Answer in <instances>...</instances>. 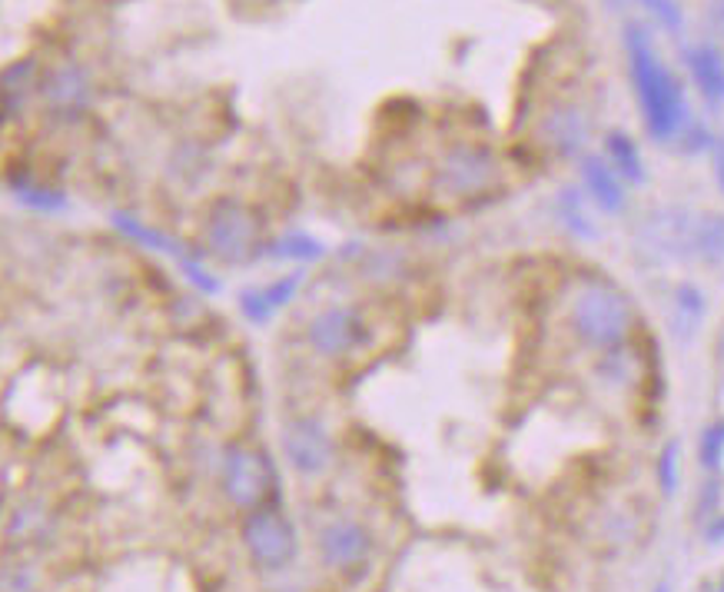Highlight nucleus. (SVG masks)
Wrapping results in <instances>:
<instances>
[{
	"instance_id": "7ed1b4c3",
	"label": "nucleus",
	"mask_w": 724,
	"mask_h": 592,
	"mask_svg": "<svg viewBox=\"0 0 724 592\" xmlns=\"http://www.w3.org/2000/svg\"><path fill=\"white\" fill-rule=\"evenodd\" d=\"M206 244L226 264H247L260 250V223L236 200H219L206 220Z\"/></svg>"
},
{
	"instance_id": "423d86ee",
	"label": "nucleus",
	"mask_w": 724,
	"mask_h": 592,
	"mask_svg": "<svg viewBox=\"0 0 724 592\" xmlns=\"http://www.w3.org/2000/svg\"><path fill=\"white\" fill-rule=\"evenodd\" d=\"M244 543H247L253 562L270 569V572L286 569L296 559L293 523L280 510H270V506L250 510V516L244 520Z\"/></svg>"
},
{
	"instance_id": "f8f14e48",
	"label": "nucleus",
	"mask_w": 724,
	"mask_h": 592,
	"mask_svg": "<svg viewBox=\"0 0 724 592\" xmlns=\"http://www.w3.org/2000/svg\"><path fill=\"white\" fill-rule=\"evenodd\" d=\"M581 180H585L588 197H591L601 210H606V213L625 210V183H622V177L612 170L609 160L585 157V160H581Z\"/></svg>"
},
{
	"instance_id": "ddd939ff",
	"label": "nucleus",
	"mask_w": 724,
	"mask_h": 592,
	"mask_svg": "<svg viewBox=\"0 0 724 592\" xmlns=\"http://www.w3.org/2000/svg\"><path fill=\"white\" fill-rule=\"evenodd\" d=\"M90 77L77 67V64H67V67H57L47 80V100L57 107V110H67V113H77L90 103Z\"/></svg>"
},
{
	"instance_id": "f257e3e1",
	"label": "nucleus",
	"mask_w": 724,
	"mask_h": 592,
	"mask_svg": "<svg viewBox=\"0 0 724 592\" xmlns=\"http://www.w3.org/2000/svg\"><path fill=\"white\" fill-rule=\"evenodd\" d=\"M625 51H629V70H632L635 97H638L642 121H645L648 134L658 144L675 141L688 121V103H685V90H681L678 77L661 64L645 27H638V24L625 27Z\"/></svg>"
},
{
	"instance_id": "a211bd4d",
	"label": "nucleus",
	"mask_w": 724,
	"mask_h": 592,
	"mask_svg": "<svg viewBox=\"0 0 724 592\" xmlns=\"http://www.w3.org/2000/svg\"><path fill=\"white\" fill-rule=\"evenodd\" d=\"M701 310H704V300L694 287H681L678 297H675V320H678V329L685 326V333H691L701 320Z\"/></svg>"
},
{
	"instance_id": "393cba45",
	"label": "nucleus",
	"mask_w": 724,
	"mask_h": 592,
	"mask_svg": "<svg viewBox=\"0 0 724 592\" xmlns=\"http://www.w3.org/2000/svg\"><path fill=\"white\" fill-rule=\"evenodd\" d=\"M714 177L724 190V141H714Z\"/></svg>"
},
{
	"instance_id": "412c9836",
	"label": "nucleus",
	"mask_w": 724,
	"mask_h": 592,
	"mask_svg": "<svg viewBox=\"0 0 724 592\" xmlns=\"http://www.w3.org/2000/svg\"><path fill=\"white\" fill-rule=\"evenodd\" d=\"M724 456V423H714L701 433V466L717 469Z\"/></svg>"
},
{
	"instance_id": "2eb2a0df",
	"label": "nucleus",
	"mask_w": 724,
	"mask_h": 592,
	"mask_svg": "<svg viewBox=\"0 0 724 592\" xmlns=\"http://www.w3.org/2000/svg\"><path fill=\"white\" fill-rule=\"evenodd\" d=\"M685 60H688V70L698 83V90L721 103L724 100V57L717 54V47L711 44H698V47H688L685 51Z\"/></svg>"
},
{
	"instance_id": "aec40b11",
	"label": "nucleus",
	"mask_w": 724,
	"mask_h": 592,
	"mask_svg": "<svg viewBox=\"0 0 724 592\" xmlns=\"http://www.w3.org/2000/svg\"><path fill=\"white\" fill-rule=\"evenodd\" d=\"M323 254V247L313 241V236H303V233H293V236H283L276 244V257H290V260H316Z\"/></svg>"
},
{
	"instance_id": "bb28decb",
	"label": "nucleus",
	"mask_w": 724,
	"mask_h": 592,
	"mask_svg": "<svg viewBox=\"0 0 724 592\" xmlns=\"http://www.w3.org/2000/svg\"><path fill=\"white\" fill-rule=\"evenodd\" d=\"M721 592H724V582H721Z\"/></svg>"
},
{
	"instance_id": "4468645a",
	"label": "nucleus",
	"mask_w": 724,
	"mask_h": 592,
	"mask_svg": "<svg viewBox=\"0 0 724 592\" xmlns=\"http://www.w3.org/2000/svg\"><path fill=\"white\" fill-rule=\"evenodd\" d=\"M299 280H303V273H293V277H283V280L263 287V290H247L244 297H239V306H244V313L257 326H263L280 306H286L293 300V293L299 290Z\"/></svg>"
},
{
	"instance_id": "9d476101",
	"label": "nucleus",
	"mask_w": 724,
	"mask_h": 592,
	"mask_svg": "<svg viewBox=\"0 0 724 592\" xmlns=\"http://www.w3.org/2000/svg\"><path fill=\"white\" fill-rule=\"evenodd\" d=\"M373 549V536L362 523L352 520H336L319 533V552L326 559V566L332 569H355L370 559Z\"/></svg>"
},
{
	"instance_id": "39448f33",
	"label": "nucleus",
	"mask_w": 724,
	"mask_h": 592,
	"mask_svg": "<svg viewBox=\"0 0 724 592\" xmlns=\"http://www.w3.org/2000/svg\"><path fill=\"white\" fill-rule=\"evenodd\" d=\"M273 490V469L263 453L250 446H229L223 456V493L239 510H257Z\"/></svg>"
},
{
	"instance_id": "6e6552de",
	"label": "nucleus",
	"mask_w": 724,
	"mask_h": 592,
	"mask_svg": "<svg viewBox=\"0 0 724 592\" xmlns=\"http://www.w3.org/2000/svg\"><path fill=\"white\" fill-rule=\"evenodd\" d=\"M362 339H366V320L352 306H329L309 323V343L319 357H342Z\"/></svg>"
},
{
	"instance_id": "0eeeda50",
	"label": "nucleus",
	"mask_w": 724,
	"mask_h": 592,
	"mask_svg": "<svg viewBox=\"0 0 724 592\" xmlns=\"http://www.w3.org/2000/svg\"><path fill=\"white\" fill-rule=\"evenodd\" d=\"M332 436L326 433V426L313 416H299L290 420L283 426V456L290 459V466L303 477H319V472L329 469L332 462Z\"/></svg>"
},
{
	"instance_id": "1a4fd4ad",
	"label": "nucleus",
	"mask_w": 724,
	"mask_h": 592,
	"mask_svg": "<svg viewBox=\"0 0 724 592\" xmlns=\"http://www.w3.org/2000/svg\"><path fill=\"white\" fill-rule=\"evenodd\" d=\"M539 134H542V144L552 147L558 157H575L588 144L591 121L578 103H555L545 110Z\"/></svg>"
},
{
	"instance_id": "20e7f679",
	"label": "nucleus",
	"mask_w": 724,
	"mask_h": 592,
	"mask_svg": "<svg viewBox=\"0 0 724 592\" xmlns=\"http://www.w3.org/2000/svg\"><path fill=\"white\" fill-rule=\"evenodd\" d=\"M435 183H439V190H445L452 197L482 193V190L499 183V160L489 147L459 144V147L445 150V157L439 160Z\"/></svg>"
},
{
	"instance_id": "5701e85b",
	"label": "nucleus",
	"mask_w": 724,
	"mask_h": 592,
	"mask_svg": "<svg viewBox=\"0 0 724 592\" xmlns=\"http://www.w3.org/2000/svg\"><path fill=\"white\" fill-rule=\"evenodd\" d=\"M562 213H565V223H568L578 236H595V223L585 216V210H581V203H578L575 193H565V197H562Z\"/></svg>"
},
{
	"instance_id": "6ab92c4d",
	"label": "nucleus",
	"mask_w": 724,
	"mask_h": 592,
	"mask_svg": "<svg viewBox=\"0 0 724 592\" xmlns=\"http://www.w3.org/2000/svg\"><path fill=\"white\" fill-rule=\"evenodd\" d=\"M638 4H642L665 31L678 34V31L685 27V14H681V8H678V0H638Z\"/></svg>"
},
{
	"instance_id": "f3484780",
	"label": "nucleus",
	"mask_w": 724,
	"mask_h": 592,
	"mask_svg": "<svg viewBox=\"0 0 724 592\" xmlns=\"http://www.w3.org/2000/svg\"><path fill=\"white\" fill-rule=\"evenodd\" d=\"M691 254L704 260H721L724 257V216L704 213L691 226Z\"/></svg>"
},
{
	"instance_id": "f03ea898",
	"label": "nucleus",
	"mask_w": 724,
	"mask_h": 592,
	"mask_svg": "<svg viewBox=\"0 0 724 592\" xmlns=\"http://www.w3.org/2000/svg\"><path fill=\"white\" fill-rule=\"evenodd\" d=\"M568 323L585 346H619L632 326V306L622 290L609 283H585L568 306Z\"/></svg>"
},
{
	"instance_id": "b1692460",
	"label": "nucleus",
	"mask_w": 724,
	"mask_h": 592,
	"mask_svg": "<svg viewBox=\"0 0 724 592\" xmlns=\"http://www.w3.org/2000/svg\"><path fill=\"white\" fill-rule=\"evenodd\" d=\"M708 21L724 37V0H711V4H708Z\"/></svg>"
},
{
	"instance_id": "4be33fe9",
	"label": "nucleus",
	"mask_w": 724,
	"mask_h": 592,
	"mask_svg": "<svg viewBox=\"0 0 724 592\" xmlns=\"http://www.w3.org/2000/svg\"><path fill=\"white\" fill-rule=\"evenodd\" d=\"M658 483H661V493L671 496L675 487H678V443H668L661 449V459H658Z\"/></svg>"
},
{
	"instance_id": "a878e982",
	"label": "nucleus",
	"mask_w": 724,
	"mask_h": 592,
	"mask_svg": "<svg viewBox=\"0 0 724 592\" xmlns=\"http://www.w3.org/2000/svg\"><path fill=\"white\" fill-rule=\"evenodd\" d=\"M708 539H711V543H717V539H724V520H721L717 526H711V529H708Z\"/></svg>"
},
{
	"instance_id": "dca6fc26",
	"label": "nucleus",
	"mask_w": 724,
	"mask_h": 592,
	"mask_svg": "<svg viewBox=\"0 0 724 592\" xmlns=\"http://www.w3.org/2000/svg\"><path fill=\"white\" fill-rule=\"evenodd\" d=\"M606 150H609V160H612V170L622 177V180H632V183H642L645 180V167H642V157H638V147L629 134L622 131H612L606 137Z\"/></svg>"
},
{
	"instance_id": "9b49d317",
	"label": "nucleus",
	"mask_w": 724,
	"mask_h": 592,
	"mask_svg": "<svg viewBox=\"0 0 724 592\" xmlns=\"http://www.w3.org/2000/svg\"><path fill=\"white\" fill-rule=\"evenodd\" d=\"M691 226H694V216H688L685 210H661L645 220L642 233L652 250L665 257H685L691 254Z\"/></svg>"
}]
</instances>
